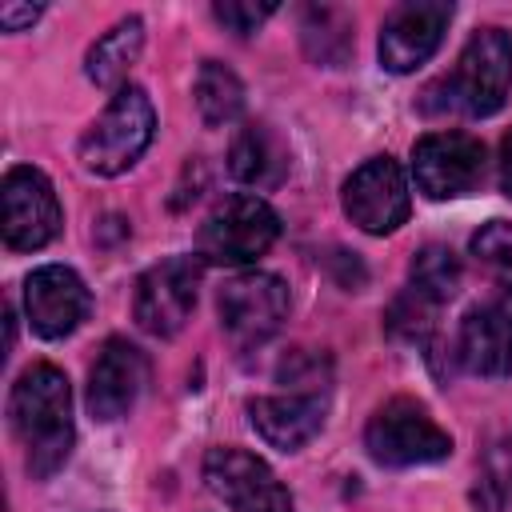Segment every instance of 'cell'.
I'll list each match as a JSON object with an SVG mask.
<instances>
[{
    "mask_svg": "<svg viewBox=\"0 0 512 512\" xmlns=\"http://www.w3.org/2000/svg\"><path fill=\"white\" fill-rule=\"evenodd\" d=\"M144 384H148L144 352L136 344L112 336V340H104V348L88 372V412L96 420H116L136 404Z\"/></svg>",
    "mask_w": 512,
    "mask_h": 512,
    "instance_id": "obj_15",
    "label": "cell"
},
{
    "mask_svg": "<svg viewBox=\"0 0 512 512\" xmlns=\"http://www.w3.org/2000/svg\"><path fill=\"white\" fill-rule=\"evenodd\" d=\"M408 288L424 300H432L436 308L448 304L460 288V260L452 256V248L444 244H424L416 256H412V268H408Z\"/></svg>",
    "mask_w": 512,
    "mask_h": 512,
    "instance_id": "obj_21",
    "label": "cell"
},
{
    "mask_svg": "<svg viewBox=\"0 0 512 512\" xmlns=\"http://www.w3.org/2000/svg\"><path fill=\"white\" fill-rule=\"evenodd\" d=\"M4 204V244L12 252H36L60 232V200L40 168H8L0 184Z\"/></svg>",
    "mask_w": 512,
    "mask_h": 512,
    "instance_id": "obj_10",
    "label": "cell"
},
{
    "mask_svg": "<svg viewBox=\"0 0 512 512\" xmlns=\"http://www.w3.org/2000/svg\"><path fill=\"white\" fill-rule=\"evenodd\" d=\"M276 236H280L276 208L256 192H236L208 212L196 236V252L208 264L240 268V264L260 260L276 244Z\"/></svg>",
    "mask_w": 512,
    "mask_h": 512,
    "instance_id": "obj_5",
    "label": "cell"
},
{
    "mask_svg": "<svg viewBox=\"0 0 512 512\" xmlns=\"http://www.w3.org/2000/svg\"><path fill=\"white\" fill-rule=\"evenodd\" d=\"M140 48H144V20H140V16L116 20V24L88 48V56H84L88 80H92L96 88H116V92H120L128 68H132L136 56H140Z\"/></svg>",
    "mask_w": 512,
    "mask_h": 512,
    "instance_id": "obj_18",
    "label": "cell"
},
{
    "mask_svg": "<svg viewBox=\"0 0 512 512\" xmlns=\"http://www.w3.org/2000/svg\"><path fill=\"white\" fill-rule=\"evenodd\" d=\"M408 208V180L392 156H372L344 180V212L372 236L396 232L408 220Z\"/></svg>",
    "mask_w": 512,
    "mask_h": 512,
    "instance_id": "obj_11",
    "label": "cell"
},
{
    "mask_svg": "<svg viewBox=\"0 0 512 512\" xmlns=\"http://www.w3.org/2000/svg\"><path fill=\"white\" fill-rule=\"evenodd\" d=\"M276 380L284 384L280 396H256L248 404L252 428L264 436V444L280 452L304 448L328 416V396H332V364L320 352L292 348L276 364Z\"/></svg>",
    "mask_w": 512,
    "mask_h": 512,
    "instance_id": "obj_1",
    "label": "cell"
},
{
    "mask_svg": "<svg viewBox=\"0 0 512 512\" xmlns=\"http://www.w3.org/2000/svg\"><path fill=\"white\" fill-rule=\"evenodd\" d=\"M272 12H276V4H240V0H220V4L212 8V16H216L228 32H236V36H252Z\"/></svg>",
    "mask_w": 512,
    "mask_h": 512,
    "instance_id": "obj_23",
    "label": "cell"
},
{
    "mask_svg": "<svg viewBox=\"0 0 512 512\" xmlns=\"http://www.w3.org/2000/svg\"><path fill=\"white\" fill-rule=\"evenodd\" d=\"M200 264L196 256H168L136 280L132 316L148 336H176L196 308Z\"/></svg>",
    "mask_w": 512,
    "mask_h": 512,
    "instance_id": "obj_9",
    "label": "cell"
},
{
    "mask_svg": "<svg viewBox=\"0 0 512 512\" xmlns=\"http://www.w3.org/2000/svg\"><path fill=\"white\" fill-rule=\"evenodd\" d=\"M512 92V36L504 28H476L456 60V68L428 88V112L492 116Z\"/></svg>",
    "mask_w": 512,
    "mask_h": 512,
    "instance_id": "obj_3",
    "label": "cell"
},
{
    "mask_svg": "<svg viewBox=\"0 0 512 512\" xmlns=\"http://www.w3.org/2000/svg\"><path fill=\"white\" fill-rule=\"evenodd\" d=\"M156 132V108L140 84H124L80 140V164L96 176L128 172Z\"/></svg>",
    "mask_w": 512,
    "mask_h": 512,
    "instance_id": "obj_4",
    "label": "cell"
},
{
    "mask_svg": "<svg viewBox=\"0 0 512 512\" xmlns=\"http://www.w3.org/2000/svg\"><path fill=\"white\" fill-rule=\"evenodd\" d=\"M500 188H504V196H512V128L500 140Z\"/></svg>",
    "mask_w": 512,
    "mask_h": 512,
    "instance_id": "obj_25",
    "label": "cell"
},
{
    "mask_svg": "<svg viewBox=\"0 0 512 512\" xmlns=\"http://www.w3.org/2000/svg\"><path fill=\"white\" fill-rule=\"evenodd\" d=\"M368 456L388 468H412V464H436L452 452V436L428 416L424 404L396 396L380 404L364 428Z\"/></svg>",
    "mask_w": 512,
    "mask_h": 512,
    "instance_id": "obj_6",
    "label": "cell"
},
{
    "mask_svg": "<svg viewBox=\"0 0 512 512\" xmlns=\"http://www.w3.org/2000/svg\"><path fill=\"white\" fill-rule=\"evenodd\" d=\"M196 108L204 116L208 128H220V124H232L240 112H244V84L240 76L220 64V60H204L200 72H196Z\"/></svg>",
    "mask_w": 512,
    "mask_h": 512,
    "instance_id": "obj_20",
    "label": "cell"
},
{
    "mask_svg": "<svg viewBox=\"0 0 512 512\" xmlns=\"http://www.w3.org/2000/svg\"><path fill=\"white\" fill-rule=\"evenodd\" d=\"M204 480L232 512H292L288 488L244 448H212L204 456Z\"/></svg>",
    "mask_w": 512,
    "mask_h": 512,
    "instance_id": "obj_12",
    "label": "cell"
},
{
    "mask_svg": "<svg viewBox=\"0 0 512 512\" xmlns=\"http://www.w3.org/2000/svg\"><path fill=\"white\" fill-rule=\"evenodd\" d=\"M40 12H44L40 4H4V8H0V24H4L8 32H20V28L36 24Z\"/></svg>",
    "mask_w": 512,
    "mask_h": 512,
    "instance_id": "obj_24",
    "label": "cell"
},
{
    "mask_svg": "<svg viewBox=\"0 0 512 512\" xmlns=\"http://www.w3.org/2000/svg\"><path fill=\"white\" fill-rule=\"evenodd\" d=\"M228 168L236 180H244L252 188H276L288 176V148L280 144V136L268 124L248 120L228 148Z\"/></svg>",
    "mask_w": 512,
    "mask_h": 512,
    "instance_id": "obj_17",
    "label": "cell"
},
{
    "mask_svg": "<svg viewBox=\"0 0 512 512\" xmlns=\"http://www.w3.org/2000/svg\"><path fill=\"white\" fill-rule=\"evenodd\" d=\"M300 40L316 64L340 68L352 52V16L332 4H308L300 12Z\"/></svg>",
    "mask_w": 512,
    "mask_h": 512,
    "instance_id": "obj_19",
    "label": "cell"
},
{
    "mask_svg": "<svg viewBox=\"0 0 512 512\" xmlns=\"http://www.w3.org/2000/svg\"><path fill=\"white\" fill-rule=\"evenodd\" d=\"M216 308L236 348H260L288 320V284L272 272H240L220 288Z\"/></svg>",
    "mask_w": 512,
    "mask_h": 512,
    "instance_id": "obj_7",
    "label": "cell"
},
{
    "mask_svg": "<svg viewBox=\"0 0 512 512\" xmlns=\"http://www.w3.org/2000/svg\"><path fill=\"white\" fill-rule=\"evenodd\" d=\"M24 312L32 332H40L44 340H60L88 320L92 292L72 268L44 264L24 280Z\"/></svg>",
    "mask_w": 512,
    "mask_h": 512,
    "instance_id": "obj_14",
    "label": "cell"
},
{
    "mask_svg": "<svg viewBox=\"0 0 512 512\" xmlns=\"http://www.w3.org/2000/svg\"><path fill=\"white\" fill-rule=\"evenodd\" d=\"M472 256L504 284L512 288V224L508 220H488L472 232Z\"/></svg>",
    "mask_w": 512,
    "mask_h": 512,
    "instance_id": "obj_22",
    "label": "cell"
},
{
    "mask_svg": "<svg viewBox=\"0 0 512 512\" xmlns=\"http://www.w3.org/2000/svg\"><path fill=\"white\" fill-rule=\"evenodd\" d=\"M456 356L476 376H508L512 372V308L508 304H476L460 320Z\"/></svg>",
    "mask_w": 512,
    "mask_h": 512,
    "instance_id": "obj_16",
    "label": "cell"
},
{
    "mask_svg": "<svg viewBox=\"0 0 512 512\" xmlns=\"http://www.w3.org/2000/svg\"><path fill=\"white\" fill-rule=\"evenodd\" d=\"M8 424L24 444L32 480H48L72 452V392L56 364H32L20 372L8 396Z\"/></svg>",
    "mask_w": 512,
    "mask_h": 512,
    "instance_id": "obj_2",
    "label": "cell"
},
{
    "mask_svg": "<svg viewBox=\"0 0 512 512\" xmlns=\"http://www.w3.org/2000/svg\"><path fill=\"white\" fill-rule=\"evenodd\" d=\"M488 152L468 132H428L412 144V176L428 200H456L480 188Z\"/></svg>",
    "mask_w": 512,
    "mask_h": 512,
    "instance_id": "obj_8",
    "label": "cell"
},
{
    "mask_svg": "<svg viewBox=\"0 0 512 512\" xmlns=\"http://www.w3.org/2000/svg\"><path fill=\"white\" fill-rule=\"evenodd\" d=\"M448 20H452V4H444V0L396 4L380 28V64L396 76L416 72L440 48Z\"/></svg>",
    "mask_w": 512,
    "mask_h": 512,
    "instance_id": "obj_13",
    "label": "cell"
}]
</instances>
